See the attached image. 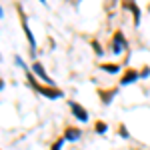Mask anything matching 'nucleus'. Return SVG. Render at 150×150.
I'll return each instance as SVG.
<instances>
[{
	"label": "nucleus",
	"instance_id": "1",
	"mask_svg": "<svg viewBox=\"0 0 150 150\" xmlns=\"http://www.w3.org/2000/svg\"><path fill=\"white\" fill-rule=\"evenodd\" d=\"M24 72H26V80H28V84H30V88H34L38 94H42L44 98H50V100H58V98H62L64 96V92L58 88V86H48V84H42V82L36 80V76L30 72L28 68H24Z\"/></svg>",
	"mask_w": 150,
	"mask_h": 150
},
{
	"label": "nucleus",
	"instance_id": "2",
	"mask_svg": "<svg viewBox=\"0 0 150 150\" xmlns=\"http://www.w3.org/2000/svg\"><path fill=\"white\" fill-rule=\"evenodd\" d=\"M16 10L20 12V24H22V30L24 34H26V40H28V46H30V54L34 58L36 54V40H34V34H32V30H30V26H28V18H26V14H24L22 6L20 4H16Z\"/></svg>",
	"mask_w": 150,
	"mask_h": 150
},
{
	"label": "nucleus",
	"instance_id": "3",
	"mask_svg": "<svg viewBox=\"0 0 150 150\" xmlns=\"http://www.w3.org/2000/svg\"><path fill=\"white\" fill-rule=\"evenodd\" d=\"M124 50H128V40L126 36L122 34V30H116L112 36V42H110V52L112 54H122Z\"/></svg>",
	"mask_w": 150,
	"mask_h": 150
},
{
	"label": "nucleus",
	"instance_id": "4",
	"mask_svg": "<svg viewBox=\"0 0 150 150\" xmlns=\"http://www.w3.org/2000/svg\"><path fill=\"white\" fill-rule=\"evenodd\" d=\"M30 72H32L34 76H38V78L44 82V84H48V86H56V82H54V80H52V78H50V76L46 74L44 66H42V64H40L38 60H34V62L30 64Z\"/></svg>",
	"mask_w": 150,
	"mask_h": 150
},
{
	"label": "nucleus",
	"instance_id": "5",
	"mask_svg": "<svg viewBox=\"0 0 150 150\" xmlns=\"http://www.w3.org/2000/svg\"><path fill=\"white\" fill-rule=\"evenodd\" d=\"M68 106H70V110H72V114H74V118H76V120H80V122H88V120H90V116H88V110H86L82 104L74 102V100H70Z\"/></svg>",
	"mask_w": 150,
	"mask_h": 150
},
{
	"label": "nucleus",
	"instance_id": "6",
	"mask_svg": "<svg viewBox=\"0 0 150 150\" xmlns=\"http://www.w3.org/2000/svg\"><path fill=\"white\" fill-rule=\"evenodd\" d=\"M140 80V72L136 68H126L122 78H120V86H128V84H134Z\"/></svg>",
	"mask_w": 150,
	"mask_h": 150
},
{
	"label": "nucleus",
	"instance_id": "7",
	"mask_svg": "<svg viewBox=\"0 0 150 150\" xmlns=\"http://www.w3.org/2000/svg\"><path fill=\"white\" fill-rule=\"evenodd\" d=\"M80 136H82V130L76 126H66L64 128V134H62V138L66 142H76V140H80Z\"/></svg>",
	"mask_w": 150,
	"mask_h": 150
},
{
	"label": "nucleus",
	"instance_id": "8",
	"mask_svg": "<svg viewBox=\"0 0 150 150\" xmlns=\"http://www.w3.org/2000/svg\"><path fill=\"white\" fill-rule=\"evenodd\" d=\"M122 8H126V10L132 12V16H134V26H138L140 18H142V12H140L138 4H136V2H122Z\"/></svg>",
	"mask_w": 150,
	"mask_h": 150
},
{
	"label": "nucleus",
	"instance_id": "9",
	"mask_svg": "<svg viewBox=\"0 0 150 150\" xmlns=\"http://www.w3.org/2000/svg\"><path fill=\"white\" fill-rule=\"evenodd\" d=\"M116 88H108V90H104V88H98V96L102 98V104H110L112 102V98L116 96Z\"/></svg>",
	"mask_w": 150,
	"mask_h": 150
},
{
	"label": "nucleus",
	"instance_id": "10",
	"mask_svg": "<svg viewBox=\"0 0 150 150\" xmlns=\"http://www.w3.org/2000/svg\"><path fill=\"white\" fill-rule=\"evenodd\" d=\"M100 70L108 72V74H118V72L122 70V66H120V64H114V62H102V64H100Z\"/></svg>",
	"mask_w": 150,
	"mask_h": 150
},
{
	"label": "nucleus",
	"instance_id": "11",
	"mask_svg": "<svg viewBox=\"0 0 150 150\" xmlns=\"http://www.w3.org/2000/svg\"><path fill=\"white\" fill-rule=\"evenodd\" d=\"M94 132H96V134H106V132H108V124H106L104 120H96V122H94Z\"/></svg>",
	"mask_w": 150,
	"mask_h": 150
},
{
	"label": "nucleus",
	"instance_id": "12",
	"mask_svg": "<svg viewBox=\"0 0 150 150\" xmlns=\"http://www.w3.org/2000/svg\"><path fill=\"white\" fill-rule=\"evenodd\" d=\"M118 134H120V136H122L124 140L130 138V132L126 130V126H124V124H118Z\"/></svg>",
	"mask_w": 150,
	"mask_h": 150
},
{
	"label": "nucleus",
	"instance_id": "13",
	"mask_svg": "<svg viewBox=\"0 0 150 150\" xmlns=\"http://www.w3.org/2000/svg\"><path fill=\"white\" fill-rule=\"evenodd\" d=\"M92 48H94V52H96V54H98V56H102V54H104L102 46H100V44H98V42H96V40H92Z\"/></svg>",
	"mask_w": 150,
	"mask_h": 150
},
{
	"label": "nucleus",
	"instance_id": "14",
	"mask_svg": "<svg viewBox=\"0 0 150 150\" xmlns=\"http://www.w3.org/2000/svg\"><path fill=\"white\" fill-rule=\"evenodd\" d=\"M62 144H64V138H58L52 146H50V150H62Z\"/></svg>",
	"mask_w": 150,
	"mask_h": 150
},
{
	"label": "nucleus",
	"instance_id": "15",
	"mask_svg": "<svg viewBox=\"0 0 150 150\" xmlns=\"http://www.w3.org/2000/svg\"><path fill=\"white\" fill-rule=\"evenodd\" d=\"M148 76H150V68H148V66H144V68L140 70V78H148Z\"/></svg>",
	"mask_w": 150,
	"mask_h": 150
},
{
	"label": "nucleus",
	"instance_id": "16",
	"mask_svg": "<svg viewBox=\"0 0 150 150\" xmlns=\"http://www.w3.org/2000/svg\"><path fill=\"white\" fill-rule=\"evenodd\" d=\"M4 86H6V84H4V80L0 78V90H4Z\"/></svg>",
	"mask_w": 150,
	"mask_h": 150
},
{
	"label": "nucleus",
	"instance_id": "17",
	"mask_svg": "<svg viewBox=\"0 0 150 150\" xmlns=\"http://www.w3.org/2000/svg\"><path fill=\"white\" fill-rule=\"evenodd\" d=\"M0 18H4V10H2V6H0Z\"/></svg>",
	"mask_w": 150,
	"mask_h": 150
}]
</instances>
